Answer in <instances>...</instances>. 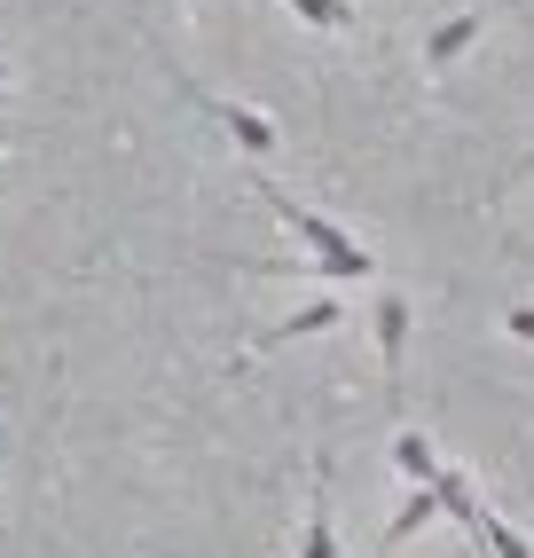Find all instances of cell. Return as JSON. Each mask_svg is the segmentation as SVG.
<instances>
[{
  "instance_id": "obj_2",
  "label": "cell",
  "mask_w": 534,
  "mask_h": 558,
  "mask_svg": "<svg viewBox=\"0 0 534 558\" xmlns=\"http://www.w3.org/2000/svg\"><path fill=\"white\" fill-rule=\"evenodd\" d=\"M377 354H386V386L401 401V362H409V300H401V291L377 300Z\"/></svg>"
},
{
  "instance_id": "obj_11",
  "label": "cell",
  "mask_w": 534,
  "mask_h": 558,
  "mask_svg": "<svg viewBox=\"0 0 534 558\" xmlns=\"http://www.w3.org/2000/svg\"><path fill=\"white\" fill-rule=\"evenodd\" d=\"M511 339H534V307H511Z\"/></svg>"
},
{
  "instance_id": "obj_7",
  "label": "cell",
  "mask_w": 534,
  "mask_h": 558,
  "mask_svg": "<svg viewBox=\"0 0 534 558\" xmlns=\"http://www.w3.org/2000/svg\"><path fill=\"white\" fill-rule=\"evenodd\" d=\"M393 464H401V472L416 480V488H433V472H440V457H433V440L416 433V425H401V433H393Z\"/></svg>"
},
{
  "instance_id": "obj_3",
  "label": "cell",
  "mask_w": 534,
  "mask_h": 558,
  "mask_svg": "<svg viewBox=\"0 0 534 558\" xmlns=\"http://www.w3.org/2000/svg\"><path fill=\"white\" fill-rule=\"evenodd\" d=\"M299 558H338V535H330V457H315V511H307V535H299Z\"/></svg>"
},
{
  "instance_id": "obj_1",
  "label": "cell",
  "mask_w": 534,
  "mask_h": 558,
  "mask_svg": "<svg viewBox=\"0 0 534 558\" xmlns=\"http://www.w3.org/2000/svg\"><path fill=\"white\" fill-rule=\"evenodd\" d=\"M252 190L267 197V213H276V220H283V229H291L299 244L330 259V268H338V283H362V276L377 268V259H369V252H362V244H354L347 229H338V220H323V213H307L299 197H283V190H276V181H267V173H252Z\"/></svg>"
},
{
  "instance_id": "obj_9",
  "label": "cell",
  "mask_w": 534,
  "mask_h": 558,
  "mask_svg": "<svg viewBox=\"0 0 534 558\" xmlns=\"http://www.w3.org/2000/svg\"><path fill=\"white\" fill-rule=\"evenodd\" d=\"M299 9V24H315V32H354L362 16H354V0H291Z\"/></svg>"
},
{
  "instance_id": "obj_6",
  "label": "cell",
  "mask_w": 534,
  "mask_h": 558,
  "mask_svg": "<svg viewBox=\"0 0 534 558\" xmlns=\"http://www.w3.org/2000/svg\"><path fill=\"white\" fill-rule=\"evenodd\" d=\"M472 543H480V558H534V543L511 527V519H495V511L472 519Z\"/></svg>"
},
{
  "instance_id": "obj_12",
  "label": "cell",
  "mask_w": 534,
  "mask_h": 558,
  "mask_svg": "<svg viewBox=\"0 0 534 558\" xmlns=\"http://www.w3.org/2000/svg\"><path fill=\"white\" fill-rule=\"evenodd\" d=\"M0 80H9V63H0Z\"/></svg>"
},
{
  "instance_id": "obj_10",
  "label": "cell",
  "mask_w": 534,
  "mask_h": 558,
  "mask_svg": "<svg viewBox=\"0 0 534 558\" xmlns=\"http://www.w3.org/2000/svg\"><path fill=\"white\" fill-rule=\"evenodd\" d=\"M425 519H440V496H433V488H416V496H409V504L393 511V527H386V543H409L416 527H425Z\"/></svg>"
},
{
  "instance_id": "obj_5",
  "label": "cell",
  "mask_w": 534,
  "mask_h": 558,
  "mask_svg": "<svg viewBox=\"0 0 534 558\" xmlns=\"http://www.w3.org/2000/svg\"><path fill=\"white\" fill-rule=\"evenodd\" d=\"M213 119H220L228 134H236L244 150H252V158H267V150H276V126H267L259 110H244V102H213Z\"/></svg>"
},
{
  "instance_id": "obj_8",
  "label": "cell",
  "mask_w": 534,
  "mask_h": 558,
  "mask_svg": "<svg viewBox=\"0 0 534 558\" xmlns=\"http://www.w3.org/2000/svg\"><path fill=\"white\" fill-rule=\"evenodd\" d=\"M480 32H487L480 16H448V24L433 32V40H425V63H433V71H440V63H456V56H464V48L480 40Z\"/></svg>"
},
{
  "instance_id": "obj_4",
  "label": "cell",
  "mask_w": 534,
  "mask_h": 558,
  "mask_svg": "<svg viewBox=\"0 0 534 558\" xmlns=\"http://www.w3.org/2000/svg\"><path fill=\"white\" fill-rule=\"evenodd\" d=\"M330 323H338V300H315V307L283 315L276 330H259V339H252V354H276V347H291V339H299V330H330Z\"/></svg>"
}]
</instances>
